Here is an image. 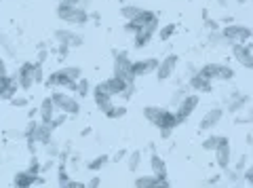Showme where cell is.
Masks as SVG:
<instances>
[{
    "label": "cell",
    "mask_w": 253,
    "mask_h": 188,
    "mask_svg": "<svg viewBox=\"0 0 253 188\" xmlns=\"http://www.w3.org/2000/svg\"><path fill=\"white\" fill-rule=\"evenodd\" d=\"M34 81H36V85L44 83V70H42L41 61H34Z\"/></svg>",
    "instance_id": "obj_41"
},
{
    "label": "cell",
    "mask_w": 253,
    "mask_h": 188,
    "mask_svg": "<svg viewBox=\"0 0 253 188\" xmlns=\"http://www.w3.org/2000/svg\"><path fill=\"white\" fill-rule=\"evenodd\" d=\"M133 186H137V188H152V186H171V182H169V178L163 180V178H158L154 174H150V176L135 178V180H133Z\"/></svg>",
    "instance_id": "obj_24"
},
{
    "label": "cell",
    "mask_w": 253,
    "mask_h": 188,
    "mask_svg": "<svg viewBox=\"0 0 253 188\" xmlns=\"http://www.w3.org/2000/svg\"><path fill=\"white\" fill-rule=\"evenodd\" d=\"M177 64H179V55H175V53H169V55L163 57L161 64H158V68H156V78H158L161 83L169 81V78L175 74Z\"/></svg>",
    "instance_id": "obj_9"
},
{
    "label": "cell",
    "mask_w": 253,
    "mask_h": 188,
    "mask_svg": "<svg viewBox=\"0 0 253 188\" xmlns=\"http://www.w3.org/2000/svg\"><path fill=\"white\" fill-rule=\"evenodd\" d=\"M141 9H144V6H137V4H125V6H121V15H123V19L131 21V19H135L137 15L141 13Z\"/></svg>",
    "instance_id": "obj_33"
},
{
    "label": "cell",
    "mask_w": 253,
    "mask_h": 188,
    "mask_svg": "<svg viewBox=\"0 0 253 188\" xmlns=\"http://www.w3.org/2000/svg\"><path fill=\"white\" fill-rule=\"evenodd\" d=\"M6 76H11V74H9V68H6L4 57L0 55V81H2V78H6Z\"/></svg>",
    "instance_id": "obj_45"
},
{
    "label": "cell",
    "mask_w": 253,
    "mask_h": 188,
    "mask_svg": "<svg viewBox=\"0 0 253 188\" xmlns=\"http://www.w3.org/2000/svg\"><path fill=\"white\" fill-rule=\"evenodd\" d=\"M17 89L19 87V83H17V76H6L0 81V99H13L15 95H17Z\"/></svg>",
    "instance_id": "obj_20"
},
{
    "label": "cell",
    "mask_w": 253,
    "mask_h": 188,
    "mask_svg": "<svg viewBox=\"0 0 253 188\" xmlns=\"http://www.w3.org/2000/svg\"><path fill=\"white\" fill-rule=\"evenodd\" d=\"M154 19H158V15H156V13H152L150 9H141V13L137 15L135 19H131V21H126V23H125V32L135 34V32H139V30L146 26V23L154 21Z\"/></svg>",
    "instance_id": "obj_15"
},
{
    "label": "cell",
    "mask_w": 253,
    "mask_h": 188,
    "mask_svg": "<svg viewBox=\"0 0 253 188\" xmlns=\"http://www.w3.org/2000/svg\"><path fill=\"white\" fill-rule=\"evenodd\" d=\"M158 32V19L146 23L144 28L139 30V32L133 34V45H135V49H144V47L152 41V36Z\"/></svg>",
    "instance_id": "obj_14"
},
{
    "label": "cell",
    "mask_w": 253,
    "mask_h": 188,
    "mask_svg": "<svg viewBox=\"0 0 253 188\" xmlns=\"http://www.w3.org/2000/svg\"><path fill=\"white\" fill-rule=\"evenodd\" d=\"M51 97L55 101V106H57V112H63L68 116H76L78 112H81V101H78L76 97H72L70 93H66V91H53Z\"/></svg>",
    "instance_id": "obj_5"
},
{
    "label": "cell",
    "mask_w": 253,
    "mask_h": 188,
    "mask_svg": "<svg viewBox=\"0 0 253 188\" xmlns=\"http://www.w3.org/2000/svg\"><path fill=\"white\" fill-rule=\"evenodd\" d=\"M126 154H129V152H126V150H118V152L114 154V159H112V161H116V163H118V161H123V159H125V156H126Z\"/></svg>",
    "instance_id": "obj_50"
},
{
    "label": "cell",
    "mask_w": 253,
    "mask_h": 188,
    "mask_svg": "<svg viewBox=\"0 0 253 188\" xmlns=\"http://www.w3.org/2000/svg\"><path fill=\"white\" fill-rule=\"evenodd\" d=\"M44 148H46V152H49V159H57L59 152H61V148H59V144L55 142V140H51V142L46 144Z\"/></svg>",
    "instance_id": "obj_40"
},
{
    "label": "cell",
    "mask_w": 253,
    "mask_h": 188,
    "mask_svg": "<svg viewBox=\"0 0 253 188\" xmlns=\"http://www.w3.org/2000/svg\"><path fill=\"white\" fill-rule=\"evenodd\" d=\"M66 119H68V114H63V112H61L59 116H55V119H53V121H51L49 125H51V127H53V129H57V127H61V125H63V123H66Z\"/></svg>",
    "instance_id": "obj_43"
},
{
    "label": "cell",
    "mask_w": 253,
    "mask_h": 188,
    "mask_svg": "<svg viewBox=\"0 0 253 188\" xmlns=\"http://www.w3.org/2000/svg\"><path fill=\"white\" fill-rule=\"evenodd\" d=\"M188 2H196V0H188Z\"/></svg>",
    "instance_id": "obj_56"
},
{
    "label": "cell",
    "mask_w": 253,
    "mask_h": 188,
    "mask_svg": "<svg viewBox=\"0 0 253 188\" xmlns=\"http://www.w3.org/2000/svg\"><path fill=\"white\" fill-rule=\"evenodd\" d=\"M83 0H61L57 6V17L68 23L70 28H83L91 21L89 9H83L81 6Z\"/></svg>",
    "instance_id": "obj_1"
},
{
    "label": "cell",
    "mask_w": 253,
    "mask_h": 188,
    "mask_svg": "<svg viewBox=\"0 0 253 188\" xmlns=\"http://www.w3.org/2000/svg\"><path fill=\"white\" fill-rule=\"evenodd\" d=\"M188 87L196 91V93H211L213 91V83L209 81V78H205L203 74L194 72L192 76H188Z\"/></svg>",
    "instance_id": "obj_21"
},
{
    "label": "cell",
    "mask_w": 253,
    "mask_h": 188,
    "mask_svg": "<svg viewBox=\"0 0 253 188\" xmlns=\"http://www.w3.org/2000/svg\"><path fill=\"white\" fill-rule=\"evenodd\" d=\"M53 38H55V43H57V45H66V47H70V49H76V47L84 45V36L81 32H76V30H72V28L55 30Z\"/></svg>",
    "instance_id": "obj_6"
},
{
    "label": "cell",
    "mask_w": 253,
    "mask_h": 188,
    "mask_svg": "<svg viewBox=\"0 0 253 188\" xmlns=\"http://www.w3.org/2000/svg\"><path fill=\"white\" fill-rule=\"evenodd\" d=\"M125 114H126V106H116V104L106 112L108 119H123Z\"/></svg>",
    "instance_id": "obj_38"
},
{
    "label": "cell",
    "mask_w": 253,
    "mask_h": 188,
    "mask_svg": "<svg viewBox=\"0 0 253 188\" xmlns=\"http://www.w3.org/2000/svg\"><path fill=\"white\" fill-rule=\"evenodd\" d=\"M243 178H245V182L253 186V163H251V165H247V169L243 171Z\"/></svg>",
    "instance_id": "obj_44"
},
{
    "label": "cell",
    "mask_w": 253,
    "mask_h": 188,
    "mask_svg": "<svg viewBox=\"0 0 253 188\" xmlns=\"http://www.w3.org/2000/svg\"><path fill=\"white\" fill-rule=\"evenodd\" d=\"M38 178H41V176H34V174H30V171L26 169V171H19V174H15L13 184L19 186V188H30V186L38 184Z\"/></svg>",
    "instance_id": "obj_26"
},
{
    "label": "cell",
    "mask_w": 253,
    "mask_h": 188,
    "mask_svg": "<svg viewBox=\"0 0 253 188\" xmlns=\"http://www.w3.org/2000/svg\"><path fill=\"white\" fill-rule=\"evenodd\" d=\"M46 57H49V51H46L44 47H41V51H38V57H36V61H41V64H44Z\"/></svg>",
    "instance_id": "obj_47"
},
{
    "label": "cell",
    "mask_w": 253,
    "mask_h": 188,
    "mask_svg": "<svg viewBox=\"0 0 253 188\" xmlns=\"http://www.w3.org/2000/svg\"><path fill=\"white\" fill-rule=\"evenodd\" d=\"M0 2H2V0H0Z\"/></svg>",
    "instance_id": "obj_57"
},
{
    "label": "cell",
    "mask_w": 253,
    "mask_h": 188,
    "mask_svg": "<svg viewBox=\"0 0 253 188\" xmlns=\"http://www.w3.org/2000/svg\"><path fill=\"white\" fill-rule=\"evenodd\" d=\"M232 57L236 59V64L243 66L245 70H253V49L247 43H234L230 45Z\"/></svg>",
    "instance_id": "obj_7"
},
{
    "label": "cell",
    "mask_w": 253,
    "mask_h": 188,
    "mask_svg": "<svg viewBox=\"0 0 253 188\" xmlns=\"http://www.w3.org/2000/svg\"><path fill=\"white\" fill-rule=\"evenodd\" d=\"M175 30H177V26L175 23H167V26H163L161 30H158V41H163V43H167L169 38L175 34Z\"/></svg>",
    "instance_id": "obj_36"
},
{
    "label": "cell",
    "mask_w": 253,
    "mask_h": 188,
    "mask_svg": "<svg viewBox=\"0 0 253 188\" xmlns=\"http://www.w3.org/2000/svg\"><path fill=\"white\" fill-rule=\"evenodd\" d=\"M228 136H215V133H213V136H209L207 140H203V150H209V152H215V148L224 142Z\"/></svg>",
    "instance_id": "obj_31"
},
{
    "label": "cell",
    "mask_w": 253,
    "mask_h": 188,
    "mask_svg": "<svg viewBox=\"0 0 253 188\" xmlns=\"http://www.w3.org/2000/svg\"><path fill=\"white\" fill-rule=\"evenodd\" d=\"M70 53V47H66V45H57V59H66V55Z\"/></svg>",
    "instance_id": "obj_46"
},
{
    "label": "cell",
    "mask_w": 253,
    "mask_h": 188,
    "mask_svg": "<svg viewBox=\"0 0 253 188\" xmlns=\"http://www.w3.org/2000/svg\"><path fill=\"white\" fill-rule=\"evenodd\" d=\"M70 174H68V163H59V169H57V184L66 188L70 184Z\"/></svg>",
    "instance_id": "obj_35"
},
{
    "label": "cell",
    "mask_w": 253,
    "mask_h": 188,
    "mask_svg": "<svg viewBox=\"0 0 253 188\" xmlns=\"http://www.w3.org/2000/svg\"><path fill=\"white\" fill-rule=\"evenodd\" d=\"M86 184L84 182H74V180H70V184H68V188H84Z\"/></svg>",
    "instance_id": "obj_52"
},
{
    "label": "cell",
    "mask_w": 253,
    "mask_h": 188,
    "mask_svg": "<svg viewBox=\"0 0 253 188\" xmlns=\"http://www.w3.org/2000/svg\"><path fill=\"white\" fill-rule=\"evenodd\" d=\"M219 182H221V176H219V174H215L213 178L207 180V184H211V186H213V184H219Z\"/></svg>",
    "instance_id": "obj_51"
},
{
    "label": "cell",
    "mask_w": 253,
    "mask_h": 188,
    "mask_svg": "<svg viewBox=\"0 0 253 188\" xmlns=\"http://www.w3.org/2000/svg\"><path fill=\"white\" fill-rule=\"evenodd\" d=\"M110 161H112V159H110L108 154H97V156H95V159H91L89 163H86V169H89L91 174H97V171L104 169Z\"/></svg>",
    "instance_id": "obj_27"
},
{
    "label": "cell",
    "mask_w": 253,
    "mask_h": 188,
    "mask_svg": "<svg viewBox=\"0 0 253 188\" xmlns=\"http://www.w3.org/2000/svg\"><path fill=\"white\" fill-rule=\"evenodd\" d=\"M99 85H101V87H104V89H106L112 97H116V95L121 97L123 93H125L126 89H129V83L123 81V78H121V76H116V74H112L110 78H106V81H101Z\"/></svg>",
    "instance_id": "obj_19"
},
{
    "label": "cell",
    "mask_w": 253,
    "mask_h": 188,
    "mask_svg": "<svg viewBox=\"0 0 253 188\" xmlns=\"http://www.w3.org/2000/svg\"><path fill=\"white\" fill-rule=\"evenodd\" d=\"M199 101H201V97L196 95V93H188V95L179 101V104L175 106V112H177L179 123H186L190 116L194 114V110L199 108Z\"/></svg>",
    "instance_id": "obj_8"
},
{
    "label": "cell",
    "mask_w": 253,
    "mask_h": 188,
    "mask_svg": "<svg viewBox=\"0 0 253 188\" xmlns=\"http://www.w3.org/2000/svg\"><path fill=\"white\" fill-rule=\"evenodd\" d=\"M15 76H17V83H19L21 91H30L36 85V81H34V61H23V64L17 68V74Z\"/></svg>",
    "instance_id": "obj_13"
},
{
    "label": "cell",
    "mask_w": 253,
    "mask_h": 188,
    "mask_svg": "<svg viewBox=\"0 0 253 188\" xmlns=\"http://www.w3.org/2000/svg\"><path fill=\"white\" fill-rule=\"evenodd\" d=\"M215 163H217V167L224 171L232 165V146H230V140L228 138L215 148Z\"/></svg>",
    "instance_id": "obj_18"
},
{
    "label": "cell",
    "mask_w": 253,
    "mask_h": 188,
    "mask_svg": "<svg viewBox=\"0 0 253 188\" xmlns=\"http://www.w3.org/2000/svg\"><path fill=\"white\" fill-rule=\"evenodd\" d=\"M11 104H13L15 108H26V106L30 104V99H28L26 95H15V97L11 99Z\"/></svg>",
    "instance_id": "obj_42"
},
{
    "label": "cell",
    "mask_w": 253,
    "mask_h": 188,
    "mask_svg": "<svg viewBox=\"0 0 253 188\" xmlns=\"http://www.w3.org/2000/svg\"><path fill=\"white\" fill-rule=\"evenodd\" d=\"M44 85H46V87H51V89H68V91H74L76 89V81H72L70 76L63 74L61 68L55 70V72H51L49 76H46L44 78Z\"/></svg>",
    "instance_id": "obj_11"
},
{
    "label": "cell",
    "mask_w": 253,
    "mask_h": 188,
    "mask_svg": "<svg viewBox=\"0 0 253 188\" xmlns=\"http://www.w3.org/2000/svg\"><path fill=\"white\" fill-rule=\"evenodd\" d=\"M150 169H152V174L158 176V178H163V180H167L169 178V169H167V163H165V159L161 154H156L152 150V154H150Z\"/></svg>",
    "instance_id": "obj_25"
},
{
    "label": "cell",
    "mask_w": 253,
    "mask_h": 188,
    "mask_svg": "<svg viewBox=\"0 0 253 188\" xmlns=\"http://www.w3.org/2000/svg\"><path fill=\"white\" fill-rule=\"evenodd\" d=\"M207 41L211 47H230V43L226 41V36L221 34V30H211L209 36H207Z\"/></svg>",
    "instance_id": "obj_30"
},
{
    "label": "cell",
    "mask_w": 253,
    "mask_h": 188,
    "mask_svg": "<svg viewBox=\"0 0 253 188\" xmlns=\"http://www.w3.org/2000/svg\"><path fill=\"white\" fill-rule=\"evenodd\" d=\"M114 74L121 76L129 85H135V74H133V59L126 51H114Z\"/></svg>",
    "instance_id": "obj_3"
},
{
    "label": "cell",
    "mask_w": 253,
    "mask_h": 188,
    "mask_svg": "<svg viewBox=\"0 0 253 188\" xmlns=\"http://www.w3.org/2000/svg\"><path fill=\"white\" fill-rule=\"evenodd\" d=\"M247 2H249V0H236V4H239V6H245Z\"/></svg>",
    "instance_id": "obj_54"
},
{
    "label": "cell",
    "mask_w": 253,
    "mask_h": 188,
    "mask_svg": "<svg viewBox=\"0 0 253 188\" xmlns=\"http://www.w3.org/2000/svg\"><path fill=\"white\" fill-rule=\"evenodd\" d=\"M221 34L226 36V41L234 45V43H249L251 36H253V30L245 23H236V21H230L221 28Z\"/></svg>",
    "instance_id": "obj_4"
},
{
    "label": "cell",
    "mask_w": 253,
    "mask_h": 188,
    "mask_svg": "<svg viewBox=\"0 0 253 188\" xmlns=\"http://www.w3.org/2000/svg\"><path fill=\"white\" fill-rule=\"evenodd\" d=\"M251 97L247 95V93H243L241 89H232V93L228 95V101H226V110L230 114H239L243 110H247Z\"/></svg>",
    "instance_id": "obj_10"
},
{
    "label": "cell",
    "mask_w": 253,
    "mask_h": 188,
    "mask_svg": "<svg viewBox=\"0 0 253 188\" xmlns=\"http://www.w3.org/2000/svg\"><path fill=\"white\" fill-rule=\"evenodd\" d=\"M224 114H226V108H209L207 112L203 114V119L199 123V131H211V129H215L217 125L221 123V119H224Z\"/></svg>",
    "instance_id": "obj_12"
},
{
    "label": "cell",
    "mask_w": 253,
    "mask_h": 188,
    "mask_svg": "<svg viewBox=\"0 0 253 188\" xmlns=\"http://www.w3.org/2000/svg\"><path fill=\"white\" fill-rule=\"evenodd\" d=\"M158 64H161V59H156V57L135 59V61H133V74H135V78H139V76H148V74H156Z\"/></svg>",
    "instance_id": "obj_17"
},
{
    "label": "cell",
    "mask_w": 253,
    "mask_h": 188,
    "mask_svg": "<svg viewBox=\"0 0 253 188\" xmlns=\"http://www.w3.org/2000/svg\"><path fill=\"white\" fill-rule=\"evenodd\" d=\"M34 114H38V110H36V108H34V110H30V112H28V116H30V119H34Z\"/></svg>",
    "instance_id": "obj_53"
},
{
    "label": "cell",
    "mask_w": 253,
    "mask_h": 188,
    "mask_svg": "<svg viewBox=\"0 0 253 188\" xmlns=\"http://www.w3.org/2000/svg\"><path fill=\"white\" fill-rule=\"evenodd\" d=\"M53 131H55V129L51 127L49 123H42V121H41V125L36 127L34 136H32L30 140H34V142H36V144H41V146H46V144H49L51 140H53Z\"/></svg>",
    "instance_id": "obj_23"
},
{
    "label": "cell",
    "mask_w": 253,
    "mask_h": 188,
    "mask_svg": "<svg viewBox=\"0 0 253 188\" xmlns=\"http://www.w3.org/2000/svg\"><path fill=\"white\" fill-rule=\"evenodd\" d=\"M28 171H30V174H34V176H41V174H42V165H41V159H38L36 154H32Z\"/></svg>",
    "instance_id": "obj_39"
},
{
    "label": "cell",
    "mask_w": 253,
    "mask_h": 188,
    "mask_svg": "<svg viewBox=\"0 0 253 188\" xmlns=\"http://www.w3.org/2000/svg\"><path fill=\"white\" fill-rule=\"evenodd\" d=\"M74 91H76V95H78V97H86V95H91L93 87H91V83H89V81H86V78L83 76L81 81L76 83V89H74Z\"/></svg>",
    "instance_id": "obj_34"
},
{
    "label": "cell",
    "mask_w": 253,
    "mask_h": 188,
    "mask_svg": "<svg viewBox=\"0 0 253 188\" xmlns=\"http://www.w3.org/2000/svg\"><path fill=\"white\" fill-rule=\"evenodd\" d=\"M245 116H247V125H251V127H253V106H247V114H245Z\"/></svg>",
    "instance_id": "obj_49"
},
{
    "label": "cell",
    "mask_w": 253,
    "mask_h": 188,
    "mask_svg": "<svg viewBox=\"0 0 253 188\" xmlns=\"http://www.w3.org/2000/svg\"><path fill=\"white\" fill-rule=\"evenodd\" d=\"M91 95H93V101H95V106H97V108H99V110L104 112V114H106V112L110 110V108L114 106V97L110 95V93H108V91H106L104 87H101L99 83H97V85H95V87H93Z\"/></svg>",
    "instance_id": "obj_16"
},
{
    "label": "cell",
    "mask_w": 253,
    "mask_h": 188,
    "mask_svg": "<svg viewBox=\"0 0 253 188\" xmlns=\"http://www.w3.org/2000/svg\"><path fill=\"white\" fill-rule=\"evenodd\" d=\"M86 186H89V188H97V186H101V178H99V176H93L89 182H86Z\"/></svg>",
    "instance_id": "obj_48"
},
{
    "label": "cell",
    "mask_w": 253,
    "mask_h": 188,
    "mask_svg": "<svg viewBox=\"0 0 253 188\" xmlns=\"http://www.w3.org/2000/svg\"><path fill=\"white\" fill-rule=\"evenodd\" d=\"M141 165V150H133L126 154V167H129L131 174H135V171L139 169Z\"/></svg>",
    "instance_id": "obj_32"
},
{
    "label": "cell",
    "mask_w": 253,
    "mask_h": 188,
    "mask_svg": "<svg viewBox=\"0 0 253 188\" xmlns=\"http://www.w3.org/2000/svg\"><path fill=\"white\" fill-rule=\"evenodd\" d=\"M217 4H221V6H228V0H217Z\"/></svg>",
    "instance_id": "obj_55"
},
{
    "label": "cell",
    "mask_w": 253,
    "mask_h": 188,
    "mask_svg": "<svg viewBox=\"0 0 253 188\" xmlns=\"http://www.w3.org/2000/svg\"><path fill=\"white\" fill-rule=\"evenodd\" d=\"M226 182L230 184V186H236V184H241V182H245V178H243V171L241 169H236V167H228L226 169Z\"/></svg>",
    "instance_id": "obj_29"
},
{
    "label": "cell",
    "mask_w": 253,
    "mask_h": 188,
    "mask_svg": "<svg viewBox=\"0 0 253 188\" xmlns=\"http://www.w3.org/2000/svg\"><path fill=\"white\" fill-rule=\"evenodd\" d=\"M199 74H203L205 78H209L211 83H230L236 76V70L228 64H217V61H211V64H205L199 68Z\"/></svg>",
    "instance_id": "obj_2"
},
{
    "label": "cell",
    "mask_w": 253,
    "mask_h": 188,
    "mask_svg": "<svg viewBox=\"0 0 253 188\" xmlns=\"http://www.w3.org/2000/svg\"><path fill=\"white\" fill-rule=\"evenodd\" d=\"M61 72L66 74V76H70L72 81H76V83L83 78V68H81V66H63Z\"/></svg>",
    "instance_id": "obj_37"
},
{
    "label": "cell",
    "mask_w": 253,
    "mask_h": 188,
    "mask_svg": "<svg viewBox=\"0 0 253 188\" xmlns=\"http://www.w3.org/2000/svg\"><path fill=\"white\" fill-rule=\"evenodd\" d=\"M38 116H41L42 123H51L55 116H57V106H55L51 95L41 101V106H38Z\"/></svg>",
    "instance_id": "obj_22"
},
{
    "label": "cell",
    "mask_w": 253,
    "mask_h": 188,
    "mask_svg": "<svg viewBox=\"0 0 253 188\" xmlns=\"http://www.w3.org/2000/svg\"><path fill=\"white\" fill-rule=\"evenodd\" d=\"M163 110H165V108H161V106H144V119L150 125H154V127H156V123H158V119H161Z\"/></svg>",
    "instance_id": "obj_28"
}]
</instances>
